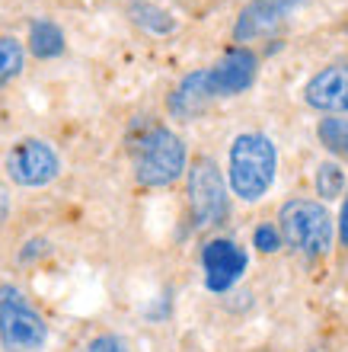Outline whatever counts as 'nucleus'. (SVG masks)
<instances>
[{
	"label": "nucleus",
	"instance_id": "obj_12",
	"mask_svg": "<svg viewBox=\"0 0 348 352\" xmlns=\"http://www.w3.org/2000/svg\"><path fill=\"white\" fill-rule=\"evenodd\" d=\"M29 52L36 58H58L65 52V32L51 23V19H36L29 26Z\"/></svg>",
	"mask_w": 348,
	"mask_h": 352
},
{
	"label": "nucleus",
	"instance_id": "obj_2",
	"mask_svg": "<svg viewBox=\"0 0 348 352\" xmlns=\"http://www.w3.org/2000/svg\"><path fill=\"white\" fill-rule=\"evenodd\" d=\"M135 179L141 186H170L185 170V144L166 125H144L131 138Z\"/></svg>",
	"mask_w": 348,
	"mask_h": 352
},
{
	"label": "nucleus",
	"instance_id": "obj_3",
	"mask_svg": "<svg viewBox=\"0 0 348 352\" xmlns=\"http://www.w3.org/2000/svg\"><path fill=\"white\" fill-rule=\"evenodd\" d=\"M278 234L281 243L303 256H326L332 250V218L320 202L313 199H291L278 212Z\"/></svg>",
	"mask_w": 348,
	"mask_h": 352
},
{
	"label": "nucleus",
	"instance_id": "obj_1",
	"mask_svg": "<svg viewBox=\"0 0 348 352\" xmlns=\"http://www.w3.org/2000/svg\"><path fill=\"white\" fill-rule=\"evenodd\" d=\"M275 141L262 131H243L230 144V189L240 202H259L275 183Z\"/></svg>",
	"mask_w": 348,
	"mask_h": 352
},
{
	"label": "nucleus",
	"instance_id": "obj_14",
	"mask_svg": "<svg viewBox=\"0 0 348 352\" xmlns=\"http://www.w3.org/2000/svg\"><path fill=\"white\" fill-rule=\"evenodd\" d=\"M26 61V48L16 36H0V87H7L13 77H19Z\"/></svg>",
	"mask_w": 348,
	"mask_h": 352
},
{
	"label": "nucleus",
	"instance_id": "obj_11",
	"mask_svg": "<svg viewBox=\"0 0 348 352\" xmlns=\"http://www.w3.org/2000/svg\"><path fill=\"white\" fill-rule=\"evenodd\" d=\"M211 100H214V93L208 84V67H202V71L185 74L183 84L170 93V112L176 119H195L198 112L208 109Z\"/></svg>",
	"mask_w": 348,
	"mask_h": 352
},
{
	"label": "nucleus",
	"instance_id": "obj_9",
	"mask_svg": "<svg viewBox=\"0 0 348 352\" xmlns=\"http://www.w3.org/2000/svg\"><path fill=\"white\" fill-rule=\"evenodd\" d=\"M256 71H259V58L249 48H243V45L230 48L218 65L208 67V84H211L214 100L218 96H237V93L249 90L253 80H256Z\"/></svg>",
	"mask_w": 348,
	"mask_h": 352
},
{
	"label": "nucleus",
	"instance_id": "obj_13",
	"mask_svg": "<svg viewBox=\"0 0 348 352\" xmlns=\"http://www.w3.org/2000/svg\"><path fill=\"white\" fill-rule=\"evenodd\" d=\"M316 138L332 157L348 160V116H326L316 125Z\"/></svg>",
	"mask_w": 348,
	"mask_h": 352
},
{
	"label": "nucleus",
	"instance_id": "obj_18",
	"mask_svg": "<svg viewBox=\"0 0 348 352\" xmlns=\"http://www.w3.org/2000/svg\"><path fill=\"white\" fill-rule=\"evenodd\" d=\"M86 352H128V346H125V340L115 333H100L90 340Z\"/></svg>",
	"mask_w": 348,
	"mask_h": 352
},
{
	"label": "nucleus",
	"instance_id": "obj_19",
	"mask_svg": "<svg viewBox=\"0 0 348 352\" xmlns=\"http://www.w3.org/2000/svg\"><path fill=\"white\" fill-rule=\"evenodd\" d=\"M339 234H342V243L348 247V192H345V202H342V214H339Z\"/></svg>",
	"mask_w": 348,
	"mask_h": 352
},
{
	"label": "nucleus",
	"instance_id": "obj_10",
	"mask_svg": "<svg viewBox=\"0 0 348 352\" xmlns=\"http://www.w3.org/2000/svg\"><path fill=\"white\" fill-rule=\"evenodd\" d=\"M294 7H297V0H249V7L240 13L237 26H233V38L249 42V38L268 36L272 29L281 26Z\"/></svg>",
	"mask_w": 348,
	"mask_h": 352
},
{
	"label": "nucleus",
	"instance_id": "obj_17",
	"mask_svg": "<svg viewBox=\"0 0 348 352\" xmlns=\"http://www.w3.org/2000/svg\"><path fill=\"white\" fill-rule=\"evenodd\" d=\"M253 243H256L262 253H278L281 250V234L272 224H259L256 234H253Z\"/></svg>",
	"mask_w": 348,
	"mask_h": 352
},
{
	"label": "nucleus",
	"instance_id": "obj_8",
	"mask_svg": "<svg viewBox=\"0 0 348 352\" xmlns=\"http://www.w3.org/2000/svg\"><path fill=\"white\" fill-rule=\"evenodd\" d=\"M202 266H205V285L211 292H227L246 272V253H243L240 243L227 241V237H214V241L205 243Z\"/></svg>",
	"mask_w": 348,
	"mask_h": 352
},
{
	"label": "nucleus",
	"instance_id": "obj_16",
	"mask_svg": "<svg viewBox=\"0 0 348 352\" xmlns=\"http://www.w3.org/2000/svg\"><path fill=\"white\" fill-rule=\"evenodd\" d=\"M131 19H135L138 26L150 29V32H170V29H173V19L166 16L163 10L150 7V3H135V7H131Z\"/></svg>",
	"mask_w": 348,
	"mask_h": 352
},
{
	"label": "nucleus",
	"instance_id": "obj_15",
	"mask_svg": "<svg viewBox=\"0 0 348 352\" xmlns=\"http://www.w3.org/2000/svg\"><path fill=\"white\" fill-rule=\"evenodd\" d=\"M342 189H345V170H342V164L323 160L320 167H316V192H320L326 202H332V199L342 195Z\"/></svg>",
	"mask_w": 348,
	"mask_h": 352
},
{
	"label": "nucleus",
	"instance_id": "obj_20",
	"mask_svg": "<svg viewBox=\"0 0 348 352\" xmlns=\"http://www.w3.org/2000/svg\"><path fill=\"white\" fill-rule=\"evenodd\" d=\"M262 352H266V349H262Z\"/></svg>",
	"mask_w": 348,
	"mask_h": 352
},
{
	"label": "nucleus",
	"instance_id": "obj_5",
	"mask_svg": "<svg viewBox=\"0 0 348 352\" xmlns=\"http://www.w3.org/2000/svg\"><path fill=\"white\" fill-rule=\"evenodd\" d=\"M189 205H192V218L198 228H211V224L224 221V214H227V186H224V176L211 157L192 160Z\"/></svg>",
	"mask_w": 348,
	"mask_h": 352
},
{
	"label": "nucleus",
	"instance_id": "obj_4",
	"mask_svg": "<svg viewBox=\"0 0 348 352\" xmlns=\"http://www.w3.org/2000/svg\"><path fill=\"white\" fill-rule=\"evenodd\" d=\"M0 343L7 352H42L48 343L45 317L13 285H0Z\"/></svg>",
	"mask_w": 348,
	"mask_h": 352
},
{
	"label": "nucleus",
	"instance_id": "obj_7",
	"mask_svg": "<svg viewBox=\"0 0 348 352\" xmlns=\"http://www.w3.org/2000/svg\"><path fill=\"white\" fill-rule=\"evenodd\" d=\"M303 102L326 116H348V61L320 67L303 87Z\"/></svg>",
	"mask_w": 348,
	"mask_h": 352
},
{
	"label": "nucleus",
	"instance_id": "obj_6",
	"mask_svg": "<svg viewBox=\"0 0 348 352\" xmlns=\"http://www.w3.org/2000/svg\"><path fill=\"white\" fill-rule=\"evenodd\" d=\"M61 173V160H58L55 148L42 138H23L16 141L7 154V176L16 186L36 189V186H48Z\"/></svg>",
	"mask_w": 348,
	"mask_h": 352
}]
</instances>
